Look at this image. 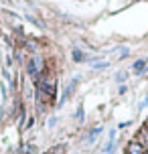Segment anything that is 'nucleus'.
I'll return each mask as SVG.
<instances>
[{"label":"nucleus","instance_id":"5","mask_svg":"<svg viewBox=\"0 0 148 154\" xmlns=\"http://www.w3.org/2000/svg\"><path fill=\"white\" fill-rule=\"evenodd\" d=\"M73 59H75V61H87V57L83 53H81V51H79V49H73Z\"/></svg>","mask_w":148,"mask_h":154},{"label":"nucleus","instance_id":"6","mask_svg":"<svg viewBox=\"0 0 148 154\" xmlns=\"http://www.w3.org/2000/svg\"><path fill=\"white\" fill-rule=\"evenodd\" d=\"M101 130H103L101 126H97V128H94V130H89V136H87V140L91 142V140H94L95 136H100V134H101Z\"/></svg>","mask_w":148,"mask_h":154},{"label":"nucleus","instance_id":"3","mask_svg":"<svg viewBox=\"0 0 148 154\" xmlns=\"http://www.w3.org/2000/svg\"><path fill=\"white\" fill-rule=\"evenodd\" d=\"M128 154H146V150H144V146L138 140H134V142L128 144Z\"/></svg>","mask_w":148,"mask_h":154},{"label":"nucleus","instance_id":"8","mask_svg":"<svg viewBox=\"0 0 148 154\" xmlns=\"http://www.w3.org/2000/svg\"><path fill=\"white\" fill-rule=\"evenodd\" d=\"M140 144L144 146V150L148 148V132H146V130H144V132L140 134Z\"/></svg>","mask_w":148,"mask_h":154},{"label":"nucleus","instance_id":"10","mask_svg":"<svg viewBox=\"0 0 148 154\" xmlns=\"http://www.w3.org/2000/svg\"><path fill=\"white\" fill-rule=\"evenodd\" d=\"M126 75H128L126 71H120V73H118V75H116V81H118V83H122V81H124V79H126Z\"/></svg>","mask_w":148,"mask_h":154},{"label":"nucleus","instance_id":"1","mask_svg":"<svg viewBox=\"0 0 148 154\" xmlns=\"http://www.w3.org/2000/svg\"><path fill=\"white\" fill-rule=\"evenodd\" d=\"M26 69H31V71H35L37 75H41V73L45 71V59H43V55H41V53H32L31 59H29Z\"/></svg>","mask_w":148,"mask_h":154},{"label":"nucleus","instance_id":"7","mask_svg":"<svg viewBox=\"0 0 148 154\" xmlns=\"http://www.w3.org/2000/svg\"><path fill=\"white\" fill-rule=\"evenodd\" d=\"M144 65H146V61H136L134 63V73H142V71H144Z\"/></svg>","mask_w":148,"mask_h":154},{"label":"nucleus","instance_id":"2","mask_svg":"<svg viewBox=\"0 0 148 154\" xmlns=\"http://www.w3.org/2000/svg\"><path fill=\"white\" fill-rule=\"evenodd\" d=\"M79 81H81V75H75V77H73V79L69 81V85H67V89L63 91V101H67V100L71 97V95H73V91L77 89V85H79Z\"/></svg>","mask_w":148,"mask_h":154},{"label":"nucleus","instance_id":"9","mask_svg":"<svg viewBox=\"0 0 148 154\" xmlns=\"http://www.w3.org/2000/svg\"><path fill=\"white\" fill-rule=\"evenodd\" d=\"M75 120H81V122H83V106L77 108V112H75Z\"/></svg>","mask_w":148,"mask_h":154},{"label":"nucleus","instance_id":"11","mask_svg":"<svg viewBox=\"0 0 148 154\" xmlns=\"http://www.w3.org/2000/svg\"><path fill=\"white\" fill-rule=\"evenodd\" d=\"M55 124H57V116H51V118L47 120V126H49V128H53Z\"/></svg>","mask_w":148,"mask_h":154},{"label":"nucleus","instance_id":"4","mask_svg":"<svg viewBox=\"0 0 148 154\" xmlns=\"http://www.w3.org/2000/svg\"><path fill=\"white\" fill-rule=\"evenodd\" d=\"M108 61H94L91 63V67H94V71H103V69H108Z\"/></svg>","mask_w":148,"mask_h":154}]
</instances>
